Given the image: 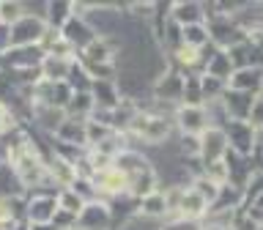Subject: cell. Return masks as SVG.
Segmentation results:
<instances>
[{"mask_svg":"<svg viewBox=\"0 0 263 230\" xmlns=\"http://www.w3.org/2000/svg\"><path fill=\"white\" fill-rule=\"evenodd\" d=\"M132 129L148 143H162L170 135V121L162 118V115H137L132 121Z\"/></svg>","mask_w":263,"mask_h":230,"instance_id":"1","label":"cell"},{"mask_svg":"<svg viewBox=\"0 0 263 230\" xmlns=\"http://www.w3.org/2000/svg\"><path fill=\"white\" fill-rule=\"evenodd\" d=\"M225 151H228V137H225V131H222V129L211 126V129H205L200 135V156H203L205 164L222 162Z\"/></svg>","mask_w":263,"mask_h":230,"instance_id":"2","label":"cell"},{"mask_svg":"<svg viewBox=\"0 0 263 230\" xmlns=\"http://www.w3.org/2000/svg\"><path fill=\"white\" fill-rule=\"evenodd\" d=\"M178 126L186 135H203L205 131V110H200V107H184L178 112Z\"/></svg>","mask_w":263,"mask_h":230,"instance_id":"3","label":"cell"},{"mask_svg":"<svg viewBox=\"0 0 263 230\" xmlns=\"http://www.w3.org/2000/svg\"><path fill=\"white\" fill-rule=\"evenodd\" d=\"M252 104H255V99L250 93H238V90H228L225 93V107L236 121H244V115H250Z\"/></svg>","mask_w":263,"mask_h":230,"instance_id":"4","label":"cell"},{"mask_svg":"<svg viewBox=\"0 0 263 230\" xmlns=\"http://www.w3.org/2000/svg\"><path fill=\"white\" fill-rule=\"evenodd\" d=\"M228 143H233L241 154H250L252 145H255V135L250 131V126H244L241 121H233L230 123V131H225Z\"/></svg>","mask_w":263,"mask_h":230,"instance_id":"5","label":"cell"},{"mask_svg":"<svg viewBox=\"0 0 263 230\" xmlns=\"http://www.w3.org/2000/svg\"><path fill=\"white\" fill-rule=\"evenodd\" d=\"M260 82H263V74H260L258 69H250V66L230 74V88L238 90V93H241V90H247V93H250V90H255Z\"/></svg>","mask_w":263,"mask_h":230,"instance_id":"6","label":"cell"},{"mask_svg":"<svg viewBox=\"0 0 263 230\" xmlns=\"http://www.w3.org/2000/svg\"><path fill=\"white\" fill-rule=\"evenodd\" d=\"M205 208H209V203H205L195 189H184L181 203H178V214H181V217H200V214H205Z\"/></svg>","mask_w":263,"mask_h":230,"instance_id":"7","label":"cell"},{"mask_svg":"<svg viewBox=\"0 0 263 230\" xmlns=\"http://www.w3.org/2000/svg\"><path fill=\"white\" fill-rule=\"evenodd\" d=\"M129 184V176L123 172L121 167H115V170H104L102 176H99V186L104 189V192H112V195H118L123 192Z\"/></svg>","mask_w":263,"mask_h":230,"instance_id":"8","label":"cell"},{"mask_svg":"<svg viewBox=\"0 0 263 230\" xmlns=\"http://www.w3.org/2000/svg\"><path fill=\"white\" fill-rule=\"evenodd\" d=\"M230 74H233V61H230V55L225 52H217L211 57V63H209V77H214V80H230Z\"/></svg>","mask_w":263,"mask_h":230,"instance_id":"9","label":"cell"},{"mask_svg":"<svg viewBox=\"0 0 263 230\" xmlns=\"http://www.w3.org/2000/svg\"><path fill=\"white\" fill-rule=\"evenodd\" d=\"M203 20V11L197 3H184V6H176V22H184L186 28L189 25H200Z\"/></svg>","mask_w":263,"mask_h":230,"instance_id":"10","label":"cell"},{"mask_svg":"<svg viewBox=\"0 0 263 230\" xmlns=\"http://www.w3.org/2000/svg\"><path fill=\"white\" fill-rule=\"evenodd\" d=\"M143 214L145 217H162V214H167V203H164V195L159 192H151L143 200Z\"/></svg>","mask_w":263,"mask_h":230,"instance_id":"11","label":"cell"},{"mask_svg":"<svg viewBox=\"0 0 263 230\" xmlns=\"http://www.w3.org/2000/svg\"><path fill=\"white\" fill-rule=\"evenodd\" d=\"M181 36L186 39L189 47L200 49V44H205V41H209V30H205L203 25H189V28H184V33H181Z\"/></svg>","mask_w":263,"mask_h":230,"instance_id":"12","label":"cell"},{"mask_svg":"<svg viewBox=\"0 0 263 230\" xmlns=\"http://www.w3.org/2000/svg\"><path fill=\"white\" fill-rule=\"evenodd\" d=\"M20 170H22V178L25 181H39L41 172H44V167H41L33 156H22V159H20Z\"/></svg>","mask_w":263,"mask_h":230,"instance_id":"13","label":"cell"},{"mask_svg":"<svg viewBox=\"0 0 263 230\" xmlns=\"http://www.w3.org/2000/svg\"><path fill=\"white\" fill-rule=\"evenodd\" d=\"M176 55H178V61H184V63H195L197 57H200V49H195V47L184 44V47H178V49H176Z\"/></svg>","mask_w":263,"mask_h":230,"instance_id":"14","label":"cell"},{"mask_svg":"<svg viewBox=\"0 0 263 230\" xmlns=\"http://www.w3.org/2000/svg\"><path fill=\"white\" fill-rule=\"evenodd\" d=\"M250 121L255 129H263V99H255V104L250 110Z\"/></svg>","mask_w":263,"mask_h":230,"instance_id":"15","label":"cell"},{"mask_svg":"<svg viewBox=\"0 0 263 230\" xmlns=\"http://www.w3.org/2000/svg\"><path fill=\"white\" fill-rule=\"evenodd\" d=\"M61 203H63V208H66V211H71V214H77V211H80V200H77L74 195H63V197H61Z\"/></svg>","mask_w":263,"mask_h":230,"instance_id":"16","label":"cell"},{"mask_svg":"<svg viewBox=\"0 0 263 230\" xmlns=\"http://www.w3.org/2000/svg\"><path fill=\"white\" fill-rule=\"evenodd\" d=\"M209 230H230V227H228V225H211Z\"/></svg>","mask_w":263,"mask_h":230,"instance_id":"17","label":"cell"},{"mask_svg":"<svg viewBox=\"0 0 263 230\" xmlns=\"http://www.w3.org/2000/svg\"><path fill=\"white\" fill-rule=\"evenodd\" d=\"M260 85H263V82H260Z\"/></svg>","mask_w":263,"mask_h":230,"instance_id":"18","label":"cell"}]
</instances>
